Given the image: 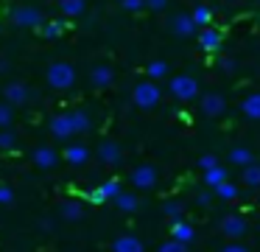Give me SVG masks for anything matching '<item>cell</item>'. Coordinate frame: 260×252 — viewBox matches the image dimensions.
<instances>
[{
	"label": "cell",
	"mask_w": 260,
	"mask_h": 252,
	"mask_svg": "<svg viewBox=\"0 0 260 252\" xmlns=\"http://www.w3.org/2000/svg\"><path fill=\"white\" fill-rule=\"evenodd\" d=\"M199 45H202L207 53L218 50L221 48V31H218V28H210V25L202 28V31H199Z\"/></svg>",
	"instance_id": "5bb4252c"
},
{
	"label": "cell",
	"mask_w": 260,
	"mask_h": 252,
	"mask_svg": "<svg viewBox=\"0 0 260 252\" xmlns=\"http://www.w3.org/2000/svg\"><path fill=\"white\" fill-rule=\"evenodd\" d=\"M168 90H171V95H174L176 101H193L199 95V81L193 76H187V73H179V76H174L171 78V84H168Z\"/></svg>",
	"instance_id": "3957f363"
},
{
	"label": "cell",
	"mask_w": 260,
	"mask_h": 252,
	"mask_svg": "<svg viewBox=\"0 0 260 252\" xmlns=\"http://www.w3.org/2000/svg\"><path fill=\"white\" fill-rule=\"evenodd\" d=\"M159 98H162V90H159L157 81H151V78L140 81L132 90V101H135V106H140V109H154V106L159 104Z\"/></svg>",
	"instance_id": "7a4b0ae2"
},
{
	"label": "cell",
	"mask_w": 260,
	"mask_h": 252,
	"mask_svg": "<svg viewBox=\"0 0 260 252\" xmlns=\"http://www.w3.org/2000/svg\"><path fill=\"white\" fill-rule=\"evenodd\" d=\"M34 162L40 168H53L59 162V154L51 149V146H40V149H34Z\"/></svg>",
	"instance_id": "ac0fdd59"
},
{
	"label": "cell",
	"mask_w": 260,
	"mask_h": 252,
	"mask_svg": "<svg viewBox=\"0 0 260 252\" xmlns=\"http://www.w3.org/2000/svg\"><path fill=\"white\" fill-rule=\"evenodd\" d=\"M120 157H123V151H120V146L115 140H101V146H98V160L107 162V165H118Z\"/></svg>",
	"instance_id": "9c48e42d"
},
{
	"label": "cell",
	"mask_w": 260,
	"mask_h": 252,
	"mask_svg": "<svg viewBox=\"0 0 260 252\" xmlns=\"http://www.w3.org/2000/svg\"><path fill=\"white\" fill-rule=\"evenodd\" d=\"M235 67H238V62H235V59H230V56H224V59H221V70L235 73Z\"/></svg>",
	"instance_id": "74e56055"
},
{
	"label": "cell",
	"mask_w": 260,
	"mask_h": 252,
	"mask_svg": "<svg viewBox=\"0 0 260 252\" xmlns=\"http://www.w3.org/2000/svg\"><path fill=\"white\" fill-rule=\"evenodd\" d=\"M70 118H73V126H76V134L87 132V129L92 126V123H90V118H87V112H81V109L70 112Z\"/></svg>",
	"instance_id": "f546056e"
},
{
	"label": "cell",
	"mask_w": 260,
	"mask_h": 252,
	"mask_svg": "<svg viewBox=\"0 0 260 252\" xmlns=\"http://www.w3.org/2000/svg\"><path fill=\"white\" fill-rule=\"evenodd\" d=\"M162 216L168 218L171 224H174V221H182V218H185V205H182L179 199H168V202L162 205Z\"/></svg>",
	"instance_id": "ffe728a7"
},
{
	"label": "cell",
	"mask_w": 260,
	"mask_h": 252,
	"mask_svg": "<svg viewBox=\"0 0 260 252\" xmlns=\"http://www.w3.org/2000/svg\"><path fill=\"white\" fill-rule=\"evenodd\" d=\"M199 165H202V171H207V168L218 165V160H215V154H202L199 157Z\"/></svg>",
	"instance_id": "e575fe53"
},
{
	"label": "cell",
	"mask_w": 260,
	"mask_h": 252,
	"mask_svg": "<svg viewBox=\"0 0 260 252\" xmlns=\"http://www.w3.org/2000/svg\"><path fill=\"white\" fill-rule=\"evenodd\" d=\"M3 95H6V104H17V106H23L25 101H28V87L25 84H20V81H12V84H6V90H3Z\"/></svg>",
	"instance_id": "7c38bea8"
},
{
	"label": "cell",
	"mask_w": 260,
	"mask_h": 252,
	"mask_svg": "<svg viewBox=\"0 0 260 252\" xmlns=\"http://www.w3.org/2000/svg\"><path fill=\"white\" fill-rule=\"evenodd\" d=\"M224 182H230V174H226V168L221 165H215V168H207V171H204V185H207V188H218V185H224Z\"/></svg>",
	"instance_id": "e0dca14e"
},
{
	"label": "cell",
	"mask_w": 260,
	"mask_h": 252,
	"mask_svg": "<svg viewBox=\"0 0 260 252\" xmlns=\"http://www.w3.org/2000/svg\"><path fill=\"white\" fill-rule=\"evenodd\" d=\"M171 31H174L176 37H193V34H199V25L193 22L190 14H176L174 20H171Z\"/></svg>",
	"instance_id": "30bf717a"
},
{
	"label": "cell",
	"mask_w": 260,
	"mask_h": 252,
	"mask_svg": "<svg viewBox=\"0 0 260 252\" xmlns=\"http://www.w3.org/2000/svg\"><path fill=\"white\" fill-rule=\"evenodd\" d=\"M157 168L148 165V162H143V165H137L135 171H132V185H135L137 190H151L154 185H157Z\"/></svg>",
	"instance_id": "5b68a950"
},
{
	"label": "cell",
	"mask_w": 260,
	"mask_h": 252,
	"mask_svg": "<svg viewBox=\"0 0 260 252\" xmlns=\"http://www.w3.org/2000/svg\"><path fill=\"white\" fill-rule=\"evenodd\" d=\"M230 162H232V165L246 168V165H252V162H254V154L249 149H243V146H235V149H230Z\"/></svg>",
	"instance_id": "44dd1931"
},
{
	"label": "cell",
	"mask_w": 260,
	"mask_h": 252,
	"mask_svg": "<svg viewBox=\"0 0 260 252\" xmlns=\"http://www.w3.org/2000/svg\"><path fill=\"white\" fill-rule=\"evenodd\" d=\"M202 115H207V118H218V115H224V109H226V101H224V95L221 93H207V95H202Z\"/></svg>",
	"instance_id": "ba28073f"
},
{
	"label": "cell",
	"mask_w": 260,
	"mask_h": 252,
	"mask_svg": "<svg viewBox=\"0 0 260 252\" xmlns=\"http://www.w3.org/2000/svg\"><path fill=\"white\" fill-rule=\"evenodd\" d=\"M221 252H249V249H246V246H243V244H226V246H224V249H221Z\"/></svg>",
	"instance_id": "b9f144b4"
},
{
	"label": "cell",
	"mask_w": 260,
	"mask_h": 252,
	"mask_svg": "<svg viewBox=\"0 0 260 252\" xmlns=\"http://www.w3.org/2000/svg\"><path fill=\"white\" fill-rule=\"evenodd\" d=\"M190 17H193V22L199 25V31H202V28H207V25H210V20H213V11H210L204 3H199V6H193Z\"/></svg>",
	"instance_id": "603a6c76"
},
{
	"label": "cell",
	"mask_w": 260,
	"mask_h": 252,
	"mask_svg": "<svg viewBox=\"0 0 260 252\" xmlns=\"http://www.w3.org/2000/svg\"><path fill=\"white\" fill-rule=\"evenodd\" d=\"M165 6H168V0H146V9H151V11H162Z\"/></svg>",
	"instance_id": "f35d334b"
},
{
	"label": "cell",
	"mask_w": 260,
	"mask_h": 252,
	"mask_svg": "<svg viewBox=\"0 0 260 252\" xmlns=\"http://www.w3.org/2000/svg\"><path fill=\"white\" fill-rule=\"evenodd\" d=\"M241 112L249 121H260V93H249L246 98L241 101Z\"/></svg>",
	"instance_id": "d6986e66"
},
{
	"label": "cell",
	"mask_w": 260,
	"mask_h": 252,
	"mask_svg": "<svg viewBox=\"0 0 260 252\" xmlns=\"http://www.w3.org/2000/svg\"><path fill=\"white\" fill-rule=\"evenodd\" d=\"M246 230H249V224H246V218H243V216H224V218H221V233H224L230 241L243 238Z\"/></svg>",
	"instance_id": "8992f818"
},
{
	"label": "cell",
	"mask_w": 260,
	"mask_h": 252,
	"mask_svg": "<svg viewBox=\"0 0 260 252\" xmlns=\"http://www.w3.org/2000/svg\"><path fill=\"white\" fill-rule=\"evenodd\" d=\"M98 188H101V193L107 196V199H118V196L123 193V190H120V182H118V179H107V182L98 185Z\"/></svg>",
	"instance_id": "4dcf8cb0"
},
{
	"label": "cell",
	"mask_w": 260,
	"mask_h": 252,
	"mask_svg": "<svg viewBox=\"0 0 260 252\" xmlns=\"http://www.w3.org/2000/svg\"><path fill=\"white\" fill-rule=\"evenodd\" d=\"M84 0H59V9H62L64 17H79L84 14Z\"/></svg>",
	"instance_id": "d4e9b609"
},
{
	"label": "cell",
	"mask_w": 260,
	"mask_h": 252,
	"mask_svg": "<svg viewBox=\"0 0 260 252\" xmlns=\"http://www.w3.org/2000/svg\"><path fill=\"white\" fill-rule=\"evenodd\" d=\"M171 238H174V241H182V244H190V241L196 238V230H193L190 224L182 218V221H174V224H171Z\"/></svg>",
	"instance_id": "2e32d148"
},
{
	"label": "cell",
	"mask_w": 260,
	"mask_h": 252,
	"mask_svg": "<svg viewBox=\"0 0 260 252\" xmlns=\"http://www.w3.org/2000/svg\"><path fill=\"white\" fill-rule=\"evenodd\" d=\"M12 202H14L12 185H0V205H12Z\"/></svg>",
	"instance_id": "d6a6232c"
},
{
	"label": "cell",
	"mask_w": 260,
	"mask_h": 252,
	"mask_svg": "<svg viewBox=\"0 0 260 252\" xmlns=\"http://www.w3.org/2000/svg\"><path fill=\"white\" fill-rule=\"evenodd\" d=\"M87 160H90V149L84 143H70L64 149V162H70V165H84Z\"/></svg>",
	"instance_id": "4fadbf2b"
},
{
	"label": "cell",
	"mask_w": 260,
	"mask_h": 252,
	"mask_svg": "<svg viewBox=\"0 0 260 252\" xmlns=\"http://www.w3.org/2000/svg\"><path fill=\"white\" fill-rule=\"evenodd\" d=\"M238 193H241V190H238V185H232V182H224V185H218V188H215V196H218V199H224V202H235Z\"/></svg>",
	"instance_id": "f1b7e54d"
},
{
	"label": "cell",
	"mask_w": 260,
	"mask_h": 252,
	"mask_svg": "<svg viewBox=\"0 0 260 252\" xmlns=\"http://www.w3.org/2000/svg\"><path fill=\"white\" fill-rule=\"evenodd\" d=\"M14 140H17V137H14V132H9V129H6V132H0V149H12Z\"/></svg>",
	"instance_id": "d590c367"
},
{
	"label": "cell",
	"mask_w": 260,
	"mask_h": 252,
	"mask_svg": "<svg viewBox=\"0 0 260 252\" xmlns=\"http://www.w3.org/2000/svg\"><path fill=\"white\" fill-rule=\"evenodd\" d=\"M62 31H64V22H59V20H51V22H45V25L40 28V34L45 39H56V37H62Z\"/></svg>",
	"instance_id": "83f0119b"
},
{
	"label": "cell",
	"mask_w": 260,
	"mask_h": 252,
	"mask_svg": "<svg viewBox=\"0 0 260 252\" xmlns=\"http://www.w3.org/2000/svg\"><path fill=\"white\" fill-rule=\"evenodd\" d=\"M146 76L151 78V81H159V78H165V76H168V62L151 59V62L146 65Z\"/></svg>",
	"instance_id": "7402d4cb"
},
{
	"label": "cell",
	"mask_w": 260,
	"mask_h": 252,
	"mask_svg": "<svg viewBox=\"0 0 260 252\" xmlns=\"http://www.w3.org/2000/svg\"><path fill=\"white\" fill-rule=\"evenodd\" d=\"M90 202H95V205H104V202H107V196L101 193V188L90 190Z\"/></svg>",
	"instance_id": "ab89813d"
},
{
	"label": "cell",
	"mask_w": 260,
	"mask_h": 252,
	"mask_svg": "<svg viewBox=\"0 0 260 252\" xmlns=\"http://www.w3.org/2000/svg\"><path fill=\"white\" fill-rule=\"evenodd\" d=\"M115 205H118L120 213H135L137 207H140V199H137L135 193H120L118 199H115Z\"/></svg>",
	"instance_id": "cb8c5ba5"
},
{
	"label": "cell",
	"mask_w": 260,
	"mask_h": 252,
	"mask_svg": "<svg viewBox=\"0 0 260 252\" xmlns=\"http://www.w3.org/2000/svg\"><path fill=\"white\" fill-rule=\"evenodd\" d=\"M157 252H187V244H182V241H165V244H159Z\"/></svg>",
	"instance_id": "1f68e13d"
},
{
	"label": "cell",
	"mask_w": 260,
	"mask_h": 252,
	"mask_svg": "<svg viewBox=\"0 0 260 252\" xmlns=\"http://www.w3.org/2000/svg\"><path fill=\"white\" fill-rule=\"evenodd\" d=\"M51 134L59 140H70L76 134V126H73V118H70V112H62V115L51 118Z\"/></svg>",
	"instance_id": "52a82bcc"
},
{
	"label": "cell",
	"mask_w": 260,
	"mask_h": 252,
	"mask_svg": "<svg viewBox=\"0 0 260 252\" xmlns=\"http://www.w3.org/2000/svg\"><path fill=\"white\" fill-rule=\"evenodd\" d=\"M12 123V104H0V126Z\"/></svg>",
	"instance_id": "836d02e7"
},
{
	"label": "cell",
	"mask_w": 260,
	"mask_h": 252,
	"mask_svg": "<svg viewBox=\"0 0 260 252\" xmlns=\"http://www.w3.org/2000/svg\"><path fill=\"white\" fill-rule=\"evenodd\" d=\"M112 252H146V246H143V241L135 238V235H118V238L112 241Z\"/></svg>",
	"instance_id": "9a60e30c"
},
{
	"label": "cell",
	"mask_w": 260,
	"mask_h": 252,
	"mask_svg": "<svg viewBox=\"0 0 260 252\" xmlns=\"http://www.w3.org/2000/svg\"><path fill=\"white\" fill-rule=\"evenodd\" d=\"M45 78L53 90H70L76 84V67L70 65V62H53V65L48 67Z\"/></svg>",
	"instance_id": "6da1fadb"
},
{
	"label": "cell",
	"mask_w": 260,
	"mask_h": 252,
	"mask_svg": "<svg viewBox=\"0 0 260 252\" xmlns=\"http://www.w3.org/2000/svg\"><path fill=\"white\" fill-rule=\"evenodd\" d=\"M62 216L68 218V221H79V218L84 216V207H81L79 202H64V205H62Z\"/></svg>",
	"instance_id": "4316f807"
},
{
	"label": "cell",
	"mask_w": 260,
	"mask_h": 252,
	"mask_svg": "<svg viewBox=\"0 0 260 252\" xmlns=\"http://www.w3.org/2000/svg\"><path fill=\"white\" fill-rule=\"evenodd\" d=\"M243 185H249V188H260V162H252V165L243 168Z\"/></svg>",
	"instance_id": "484cf974"
},
{
	"label": "cell",
	"mask_w": 260,
	"mask_h": 252,
	"mask_svg": "<svg viewBox=\"0 0 260 252\" xmlns=\"http://www.w3.org/2000/svg\"><path fill=\"white\" fill-rule=\"evenodd\" d=\"M112 81H115V70L109 65H95L90 70V84H92V87L104 90V87H109Z\"/></svg>",
	"instance_id": "8fae6325"
},
{
	"label": "cell",
	"mask_w": 260,
	"mask_h": 252,
	"mask_svg": "<svg viewBox=\"0 0 260 252\" xmlns=\"http://www.w3.org/2000/svg\"><path fill=\"white\" fill-rule=\"evenodd\" d=\"M12 22H14L17 28H37V31L45 25V20H42V11L34 9V6H17V9L12 11Z\"/></svg>",
	"instance_id": "277c9868"
},
{
	"label": "cell",
	"mask_w": 260,
	"mask_h": 252,
	"mask_svg": "<svg viewBox=\"0 0 260 252\" xmlns=\"http://www.w3.org/2000/svg\"><path fill=\"white\" fill-rule=\"evenodd\" d=\"M210 190H202V193H196V205H210Z\"/></svg>",
	"instance_id": "60d3db41"
},
{
	"label": "cell",
	"mask_w": 260,
	"mask_h": 252,
	"mask_svg": "<svg viewBox=\"0 0 260 252\" xmlns=\"http://www.w3.org/2000/svg\"><path fill=\"white\" fill-rule=\"evenodd\" d=\"M120 6L126 11H140V9H146V0H120Z\"/></svg>",
	"instance_id": "8d00e7d4"
}]
</instances>
